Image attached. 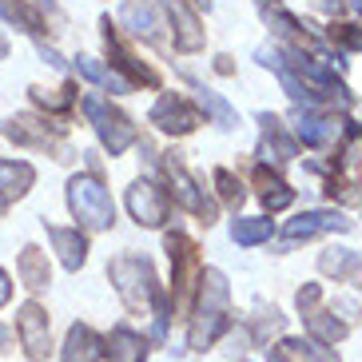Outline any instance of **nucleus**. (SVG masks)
<instances>
[{"label": "nucleus", "instance_id": "obj_1", "mask_svg": "<svg viewBox=\"0 0 362 362\" xmlns=\"http://www.w3.org/2000/svg\"><path fill=\"white\" fill-rule=\"evenodd\" d=\"M107 275H112V283H116L119 298L128 303V310L144 315V310L156 307L160 287H156L151 259H144V255H116L112 263H107Z\"/></svg>", "mask_w": 362, "mask_h": 362}, {"label": "nucleus", "instance_id": "obj_2", "mask_svg": "<svg viewBox=\"0 0 362 362\" xmlns=\"http://www.w3.org/2000/svg\"><path fill=\"white\" fill-rule=\"evenodd\" d=\"M68 207H72L76 223L88 231H107L116 223V203L107 195V187L96 175H72L68 183Z\"/></svg>", "mask_w": 362, "mask_h": 362}, {"label": "nucleus", "instance_id": "obj_3", "mask_svg": "<svg viewBox=\"0 0 362 362\" xmlns=\"http://www.w3.org/2000/svg\"><path fill=\"white\" fill-rule=\"evenodd\" d=\"M84 112H88V119H92V128H96L100 144H104L112 156H119V151H128L132 144H136V128H132V119L124 116V112H116L112 104L88 96L84 100Z\"/></svg>", "mask_w": 362, "mask_h": 362}, {"label": "nucleus", "instance_id": "obj_4", "mask_svg": "<svg viewBox=\"0 0 362 362\" xmlns=\"http://www.w3.org/2000/svg\"><path fill=\"white\" fill-rule=\"evenodd\" d=\"M128 211L139 227H163V219H168V211H171V199L160 183L136 180L128 187Z\"/></svg>", "mask_w": 362, "mask_h": 362}, {"label": "nucleus", "instance_id": "obj_5", "mask_svg": "<svg viewBox=\"0 0 362 362\" xmlns=\"http://www.w3.org/2000/svg\"><path fill=\"white\" fill-rule=\"evenodd\" d=\"M16 334L24 342V354L33 362H48V351H52V339H48V315L36 303H24L21 315H16Z\"/></svg>", "mask_w": 362, "mask_h": 362}, {"label": "nucleus", "instance_id": "obj_6", "mask_svg": "<svg viewBox=\"0 0 362 362\" xmlns=\"http://www.w3.org/2000/svg\"><path fill=\"white\" fill-rule=\"evenodd\" d=\"M168 175H171L175 199H180L192 215H199L203 223H215V203H211V195H207V187H199V180H195L192 171L180 168L175 160H168Z\"/></svg>", "mask_w": 362, "mask_h": 362}, {"label": "nucleus", "instance_id": "obj_7", "mask_svg": "<svg viewBox=\"0 0 362 362\" xmlns=\"http://www.w3.org/2000/svg\"><path fill=\"white\" fill-rule=\"evenodd\" d=\"M151 124L160 132H168V136H187V132H195V124H199V112H195L183 96L163 92V96L156 100V107H151Z\"/></svg>", "mask_w": 362, "mask_h": 362}, {"label": "nucleus", "instance_id": "obj_8", "mask_svg": "<svg viewBox=\"0 0 362 362\" xmlns=\"http://www.w3.org/2000/svg\"><path fill=\"white\" fill-rule=\"evenodd\" d=\"M104 44H107V56H112V72H128L124 80L128 84H160V76H156V68H148L144 60H136V52H132L128 44L119 40L116 33H112V21H104Z\"/></svg>", "mask_w": 362, "mask_h": 362}, {"label": "nucleus", "instance_id": "obj_9", "mask_svg": "<svg viewBox=\"0 0 362 362\" xmlns=\"http://www.w3.org/2000/svg\"><path fill=\"white\" fill-rule=\"evenodd\" d=\"M168 251H171V267H175V298L187 295L195 287L199 275V251L187 235H168Z\"/></svg>", "mask_w": 362, "mask_h": 362}, {"label": "nucleus", "instance_id": "obj_10", "mask_svg": "<svg viewBox=\"0 0 362 362\" xmlns=\"http://www.w3.org/2000/svg\"><path fill=\"white\" fill-rule=\"evenodd\" d=\"M163 8H168L171 28H175V48H180V52H199L203 48V28H199V16L192 12V4L168 0Z\"/></svg>", "mask_w": 362, "mask_h": 362}, {"label": "nucleus", "instance_id": "obj_11", "mask_svg": "<svg viewBox=\"0 0 362 362\" xmlns=\"http://www.w3.org/2000/svg\"><path fill=\"white\" fill-rule=\"evenodd\" d=\"M119 24H124L136 40H160V8H156L151 0H124Z\"/></svg>", "mask_w": 362, "mask_h": 362}, {"label": "nucleus", "instance_id": "obj_12", "mask_svg": "<svg viewBox=\"0 0 362 362\" xmlns=\"http://www.w3.org/2000/svg\"><path fill=\"white\" fill-rule=\"evenodd\" d=\"M44 227H48V239H52V247L60 251V263L68 267V271H80L88 259V235L80 231V227H56L44 219Z\"/></svg>", "mask_w": 362, "mask_h": 362}, {"label": "nucleus", "instance_id": "obj_13", "mask_svg": "<svg viewBox=\"0 0 362 362\" xmlns=\"http://www.w3.org/2000/svg\"><path fill=\"white\" fill-rule=\"evenodd\" d=\"M33 180H36L33 163H24V160H0V211H8L12 203L21 199L28 187H33Z\"/></svg>", "mask_w": 362, "mask_h": 362}, {"label": "nucleus", "instance_id": "obj_14", "mask_svg": "<svg viewBox=\"0 0 362 362\" xmlns=\"http://www.w3.org/2000/svg\"><path fill=\"white\" fill-rule=\"evenodd\" d=\"M104 358V339L88 322H76L64 339V362H100Z\"/></svg>", "mask_w": 362, "mask_h": 362}, {"label": "nucleus", "instance_id": "obj_15", "mask_svg": "<svg viewBox=\"0 0 362 362\" xmlns=\"http://www.w3.org/2000/svg\"><path fill=\"white\" fill-rule=\"evenodd\" d=\"M319 231H351V219H342L339 211H303L287 223V239H310Z\"/></svg>", "mask_w": 362, "mask_h": 362}, {"label": "nucleus", "instance_id": "obj_16", "mask_svg": "<svg viewBox=\"0 0 362 362\" xmlns=\"http://www.w3.org/2000/svg\"><path fill=\"white\" fill-rule=\"evenodd\" d=\"M295 139H303L307 148H327L334 139V119L310 112V107H298L295 112Z\"/></svg>", "mask_w": 362, "mask_h": 362}, {"label": "nucleus", "instance_id": "obj_17", "mask_svg": "<svg viewBox=\"0 0 362 362\" xmlns=\"http://www.w3.org/2000/svg\"><path fill=\"white\" fill-rule=\"evenodd\" d=\"M104 354H112L116 362H144L148 358V346H144V339L132 327H116L104 339Z\"/></svg>", "mask_w": 362, "mask_h": 362}, {"label": "nucleus", "instance_id": "obj_18", "mask_svg": "<svg viewBox=\"0 0 362 362\" xmlns=\"http://www.w3.org/2000/svg\"><path fill=\"white\" fill-rule=\"evenodd\" d=\"M16 271H21V283L28 291L48 287V255H44L40 247H24L21 259H16Z\"/></svg>", "mask_w": 362, "mask_h": 362}, {"label": "nucleus", "instance_id": "obj_19", "mask_svg": "<svg viewBox=\"0 0 362 362\" xmlns=\"http://www.w3.org/2000/svg\"><path fill=\"white\" fill-rule=\"evenodd\" d=\"M322 271H334V275H346L354 283V287H362V255H354V251H346V247H334V251H322L319 259Z\"/></svg>", "mask_w": 362, "mask_h": 362}, {"label": "nucleus", "instance_id": "obj_20", "mask_svg": "<svg viewBox=\"0 0 362 362\" xmlns=\"http://www.w3.org/2000/svg\"><path fill=\"white\" fill-rule=\"evenodd\" d=\"M275 235V223L271 219H251V215H243V219H235L231 223V239L243 247H255V243H267Z\"/></svg>", "mask_w": 362, "mask_h": 362}, {"label": "nucleus", "instance_id": "obj_21", "mask_svg": "<svg viewBox=\"0 0 362 362\" xmlns=\"http://www.w3.org/2000/svg\"><path fill=\"white\" fill-rule=\"evenodd\" d=\"M76 68H80V76H88L92 84H104V88H112V92H128V80L124 76H116L112 68H104L96 60V56H76Z\"/></svg>", "mask_w": 362, "mask_h": 362}, {"label": "nucleus", "instance_id": "obj_22", "mask_svg": "<svg viewBox=\"0 0 362 362\" xmlns=\"http://www.w3.org/2000/svg\"><path fill=\"white\" fill-rule=\"evenodd\" d=\"M4 132H8L16 144L52 148V132H48V124H36V119H28V116H21V119H12V124H4Z\"/></svg>", "mask_w": 362, "mask_h": 362}, {"label": "nucleus", "instance_id": "obj_23", "mask_svg": "<svg viewBox=\"0 0 362 362\" xmlns=\"http://www.w3.org/2000/svg\"><path fill=\"white\" fill-rule=\"evenodd\" d=\"M259 187H263L259 195H263V203L271 207V211H279V207H291V203H295V192H291L279 175H271V171H259Z\"/></svg>", "mask_w": 362, "mask_h": 362}, {"label": "nucleus", "instance_id": "obj_24", "mask_svg": "<svg viewBox=\"0 0 362 362\" xmlns=\"http://www.w3.org/2000/svg\"><path fill=\"white\" fill-rule=\"evenodd\" d=\"M307 327H310V334L322 342V346H334L339 339H346V322H339V319H327L322 310H307Z\"/></svg>", "mask_w": 362, "mask_h": 362}, {"label": "nucleus", "instance_id": "obj_25", "mask_svg": "<svg viewBox=\"0 0 362 362\" xmlns=\"http://www.w3.org/2000/svg\"><path fill=\"white\" fill-rule=\"evenodd\" d=\"M291 354H298L303 362H339V354L330 351V346H322V342H310V339H287L283 342Z\"/></svg>", "mask_w": 362, "mask_h": 362}, {"label": "nucleus", "instance_id": "obj_26", "mask_svg": "<svg viewBox=\"0 0 362 362\" xmlns=\"http://www.w3.org/2000/svg\"><path fill=\"white\" fill-rule=\"evenodd\" d=\"M0 16H4L8 24H21L24 33H40V28H44L40 16H36V12H28L21 0H0Z\"/></svg>", "mask_w": 362, "mask_h": 362}, {"label": "nucleus", "instance_id": "obj_27", "mask_svg": "<svg viewBox=\"0 0 362 362\" xmlns=\"http://www.w3.org/2000/svg\"><path fill=\"white\" fill-rule=\"evenodd\" d=\"M199 100H203V107H207V112L219 119V128H235V124H239V119H235V107L227 104L219 92H207V88H199Z\"/></svg>", "mask_w": 362, "mask_h": 362}, {"label": "nucleus", "instance_id": "obj_28", "mask_svg": "<svg viewBox=\"0 0 362 362\" xmlns=\"http://www.w3.org/2000/svg\"><path fill=\"white\" fill-rule=\"evenodd\" d=\"M33 100L40 107H48V112H64V107H72V100H76V88H60V92H44V88H33Z\"/></svg>", "mask_w": 362, "mask_h": 362}, {"label": "nucleus", "instance_id": "obj_29", "mask_svg": "<svg viewBox=\"0 0 362 362\" xmlns=\"http://www.w3.org/2000/svg\"><path fill=\"white\" fill-rule=\"evenodd\" d=\"M215 183H219V195H223L227 203H243V183L235 180L227 168H219L215 171Z\"/></svg>", "mask_w": 362, "mask_h": 362}, {"label": "nucleus", "instance_id": "obj_30", "mask_svg": "<svg viewBox=\"0 0 362 362\" xmlns=\"http://www.w3.org/2000/svg\"><path fill=\"white\" fill-rule=\"evenodd\" d=\"M330 40L346 44V48H354V52H362V28L358 24H330Z\"/></svg>", "mask_w": 362, "mask_h": 362}, {"label": "nucleus", "instance_id": "obj_31", "mask_svg": "<svg viewBox=\"0 0 362 362\" xmlns=\"http://www.w3.org/2000/svg\"><path fill=\"white\" fill-rule=\"evenodd\" d=\"M319 298H322V287H319V283H307V287L298 291V307H303V315H307V310L315 307Z\"/></svg>", "mask_w": 362, "mask_h": 362}, {"label": "nucleus", "instance_id": "obj_32", "mask_svg": "<svg viewBox=\"0 0 362 362\" xmlns=\"http://www.w3.org/2000/svg\"><path fill=\"white\" fill-rule=\"evenodd\" d=\"M315 8L327 12V16H339V12L346 8V0H315Z\"/></svg>", "mask_w": 362, "mask_h": 362}, {"label": "nucleus", "instance_id": "obj_33", "mask_svg": "<svg viewBox=\"0 0 362 362\" xmlns=\"http://www.w3.org/2000/svg\"><path fill=\"white\" fill-rule=\"evenodd\" d=\"M334 307L342 310V319H346V322H354V319H358V307H354L351 298H339V303H334Z\"/></svg>", "mask_w": 362, "mask_h": 362}, {"label": "nucleus", "instance_id": "obj_34", "mask_svg": "<svg viewBox=\"0 0 362 362\" xmlns=\"http://www.w3.org/2000/svg\"><path fill=\"white\" fill-rule=\"evenodd\" d=\"M12 298V283H8V275H4V271H0V307H4V303H8Z\"/></svg>", "mask_w": 362, "mask_h": 362}, {"label": "nucleus", "instance_id": "obj_35", "mask_svg": "<svg viewBox=\"0 0 362 362\" xmlns=\"http://www.w3.org/2000/svg\"><path fill=\"white\" fill-rule=\"evenodd\" d=\"M8 342H12V334L4 327H0V351H8Z\"/></svg>", "mask_w": 362, "mask_h": 362}, {"label": "nucleus", "instance_id": "obj_36", "mask_svg": "<svg viewBox=\"0 0 362 362\" xmlns=\"http://www.w3.org/2000/svg\"><path fill=\"white\" fill-rule=\"evenodd\" d=\"M183 4H187V0H183ZM192 4H207V0H192Z\"/></svg>", "mask_w": 362, "mask_h": 362}]
</instances>
